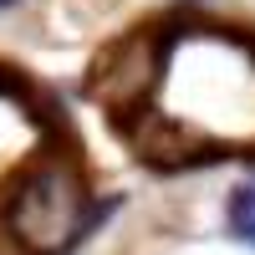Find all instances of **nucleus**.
Returning a JSON list of instances; mask_svg holds the SVG:
<instances>
[{
	"label": "nucleus",
	"instance_id": "f03ea898",
	"mask_svg": "<svg viewBox=\"0 0 255 255\" xmlns=\"http://www.w3.org/2000/svg\"><path fill=\"white\" fill-rule=\"evenodd\" d=\"M230 230H235L245 245H255V184L235 189V199H230Z\"/></svg>",
	"mask_w": 255,
	"mask_h": 255
},
{
	"label": "nucleus",
	"instance_id": "f257e3e1",
	"mask_svg": "<svg viewBox=\"0 0 255 255\" xmlns=\"http://www.w3.org/2000/svg\"><path fill=\"white\" fill-rule=\"evenodd\" d=\"M82 220H87V194L72 168L61 163H41L31 168L26 179L15 184V194L5 204V225L10 235L26 245V250H67L77 235H82Z\"/></svg>",
	"mask_w": 255,
	"mask_h": 255
},
{
	"label": "nucleus",
	"instance_id": "7ed1b4c3",
	"mask_svg": "<svg viewBox=\"0 0 255 255\" xmlns=\"http://www.w3.org/2000/svg\"><path fill=\"white\" fill-rule=\"evenodd\" d=\"M0 5H15V0H0Z\"/></svg>",
	"mask_w": 255,
	"mask_h": 255
}]
</instances>
